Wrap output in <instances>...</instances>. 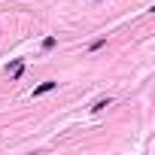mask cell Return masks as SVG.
<instances>
[{
  "label": "cell",
  "mask_w": 155,
  "mask_h": 155,
  "mask_svg": "<svg viewBox=\"0 0 155 155\" xmlns=\"http://www.w3.org/2000/svg\"><path fill=\"white\" fill-rule=\"evenodd\" d=\"M55 85H58V82H52V79H49V82H43V85H37V88H34V97H37V94H46V91H52Z\"/></svg>",
  "instance_id": "1"
},
{
  "label": "cell",
  "mask_w": 155,
  "mask_h": 155,
  "mask_svg": "<svg viewBox=\"0 0 155 155\" xmlns=\"http://www.w3.org/2000/svg\"><path fill=\"white\" fill-rule=\"evenodd\" d=\"M107 107H110V97H104V101H97V104H94L91 110H94V113H101V110H107Z\"/></svg>",
  "instance_id": "2"
},
{
  "label": "cell",
  "mask_w": 155,
  "mask_h": 155,
  "mask_svg": "<svg viewBox=\"0 0 155 155\" xmlns=\"http://www.w3.org/2000/svg\"><path fill=\"white\" fill-rule=\"evenodd\" d=\"M9 73H12V79H18V76H21V64H18V61H15V64H12V70H9Z\"/></svg>",
  "instance_id": "3"
}]
</instances>
